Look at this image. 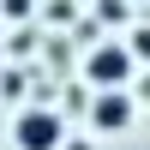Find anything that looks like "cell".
<instances>
[{
	"mask_svg": "<svg viewBox=\"0 0 150 150\" xmlns=\"http://www.w3.org/2000/svg\"><path fill=\"white\" fill-rule=\"evenodd\" d=\"M12 144L18 150H60L66 144V114H54V108H24V114L12 120Z\"/></svg>",
	"mask_w": 150,
	"mask_h": 150,
	"instance_id": "obj_1",
	"label": "cell"
},
{
	"mask_svg": "<svg viewBox=\"0 0 150 150\" xmlns=\"http://www.w3.org/2000/svg\"><path fill=\"white\" fill-rule=\"evenodd\" d=\"M84 72H90V84H102V90H120V84L132 78V48L126 42H96L90 60H84Z\"/></svg>",
	"mask_w": 150,
	"mask_h": 150,
	"instance_id": "obj_2",
	"label": "cell"
},
{
	"mask_svg": "<svg viewBox=\"0 0 150 150\" xmlns=\"http://www.w3.org/2000/svg\"><path fill=\"white\" fill-rule=\"evenodd\" d=\"M90 126H96V132H126V126H132V96H126V90H102V96L90 102Z\"/></svg>",
	"mask_w": 150,
	"mask_h": 150,
	"instance_id": "obj_3",
	"label": "cell"
},
{
	"mask_svg": "<svg viewBox=\"0 0 150 150\" xmlns=\"http://www.w3.org/2000/svg\"><path fill=\"white\" fill-rule=\"evenodd\" d=\"M126 18H132V0H96V24L114 30V24H126Z\"/></svg>",
	"mask_w": 150,
	"mask_h": 150,
	"instance_id": "obj_4",
	"label": "cell"
},
{
	"mask_svg": "<svg viewBox=\"0 0 150 150\" xmlns=\"http://www.w3.org/2000/svg\"><path fill=\"white\" fill-rule=\"evenodd\" d=\"M126 48H132V60H150V24H138V30L126 36Z\"/></svg>",
	"mask_w": 150,
	"mask_h": 150,
	"instance_id": "obj_5",
	"label": "cell"
},
{
	"mask_svg": "<svg viewBox=\"0 0 150 150\" xmlns=\"http://www.w3.org/2000/svg\"><path fill=\"white\" fill-rule=\"evenodd\" d=\"M0 96L18 102V96H24V72H0Z\"/></svg>",
	"mask_w": 150,
	"mask_h": 150,
	"instance_id": "obj_6",
	"label": "cell"
},
{
	"mask_svg": "<svg viewBox=\"0 0 150 150\" xmlns=\"http://www.w3.org/2000/svg\"><path fill=\"white\" fill-rule=\"evenodd\" d=\"M0 12H6V18H30L36 0H0Z\"/></svg>",
	"mask_w": 150,
	"mask_h": 150,
	"instance_id": "obj_7",
	"label": "cell"
},
{
	"mask_svg": "<svg viewBox=\"0 0 150 150\" xmlns=\"http://www.w3.org/2000/svg\"><path fill=\"white\" fill-rule=\"evenodd\" d=\"M48 18H54V24H72V0H48Z\"/></svg>",
	"mask_w": 150,
	"mask_h": 150,
	"instance_id": "obj_8",
	"label": "cell"
},
{
	"mask_svg": "<svg viewBox=\"0 0 150 150\" xmlns=\"http://www.w3.org/2000/svg\"><path fill=\"white\" fill-rule=\"evenodd\" d=\"M60 150H90V138H66V144H60Z\"/></svg>",
	"mask_w": 150,
	"mask_h": 150,
	"instance_id": "obj_9",
	"label": "cell"
},
{
	"mask_svg": "<svg viewBox=\"0 0 150 150\" xmlns=\"http://www.w3.org/2000/svg\"><path fill=\"white\" fill-rule=\"evenodd\" d=\"M132 6H144V0H132Z\"/></svg>",
	"mask_w": 150,
	"mask_h": 150,
	"instance_id": "obj_10",
	"label": "cell"
}]
</instances>
